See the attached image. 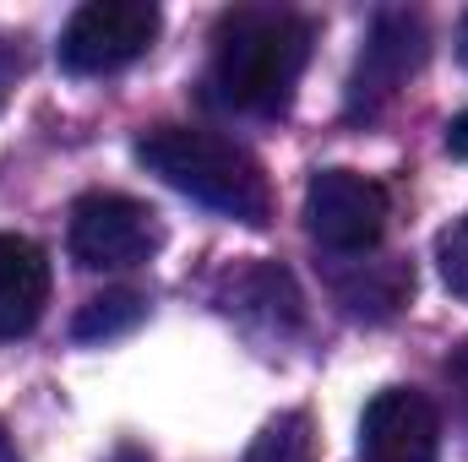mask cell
<instances>
[{"label":"cell","mask_w":468,"mask_h":462,"mask_svg":"<svg viewBox=\"0 0 468 462\" xmlns=\"http://www.w3.org/2000/svg\"><path fill=\"white\" fill-rule=\"evenodd\" d=\"M441 414L414 386H387L365 403L359 419V462H436Z\"/></svg>","instance_id":"6"},{"label":"cell","mask_w":468,"mask_h":462,"mask_svg":"<svg viewBox=\"0 0 468 462\" xmlns=\"http://www.w3.org/2000/svg\"><path fill=\"white\" fill-rule=\"evenodd\" d=\"M0 462H22L16 457V446H11V436H5V425H0Z\"/></svg>","instance_id":"15"},{"label":"cell","mask_w":468,"mask_h":462,"mask_svg":"<svg viewBox=\"0 0 468 462\" xmlns=\"http://www.w3.org/2000/svg\"><path fill=\"white\" fill-rule=\"evenodd\" d=\"M49 305V256L27 234H0V343L38 327Z\"/></svg>","instance_id":"8"},{"label":"cell","mask_w":468,"mask_h":462,"mask_svg":"<svg viewBox=\"0 0 468 462\" xmlns=\"http://www.w3.org/2000/svg\"><path fill=\"white\" fill-rule=\"evenodd\" d=\"M425 60V22L414 11H381L370 38H365V55H359V71H354V99H387L398 93L403 77H414Z\"/></svg>","instance_id":"7"},{"label":"cell","mask_w":468,"mask_h":462,"mask_svg":"<svg viewBox=\"0 0 468 462\" xmlns=\"http://www.w3.org/2000/svg\"><path fill=\"white\" fill-rule=\"evenodd\" d=\"M164 16L153 0H88L60 33V66L71 77H104L153 49Z\"/></svg>","instance_id":"3"},{"label":"cell","mask_w":468,"mask_h":462,"mask_svg":"<svg viewBox=\"0 0 468 462\" xmlns=\"http://www.w3.org/2000/svg\"><path fill=\"white\" fill-rule=\"evenodd\" d=\"M158 213L136 196H120V191H93L71 207V261L88 267V272H120V267H136L158 250Z\"/></svg>","instance_id":"4"},{"label":"cell","mask_w":468,"mask_h":462,"mask_svg":"<svg viewBox=\"0 0 468 462\" xmlns=\"http://www.w3.org/2000/svg\"><path fill=\"white\" fill-rule=\"evenodd\" d=\"M311 60V22L278 5H239L213 33L207 88L239 115H278Z\"/></svg>","instance_id":"1"},{"label":"cell","mask_w":468,"mask_h":462,"mask_svg":"<svg viewBox=\"0 0 468 462\" xmlns=\"http://www.w3.org/2000/svg\"><path fill=\"white\" fill-rule=\"evenodd\" d=\"M305 229L333 256H365L387 234V191L354 169H322L305 185Z\"/></svg>","instance_id":"5"},{"label":"cell","mask_w":468,"mask_h":462,"mask_svg":"<svg viewBox=\"0 0 468 462\" xmlns=\"http://www.w3.org/2000/svg\"><path fill=\"white\" fill-rule=\"evenodd\" d=\"M441 370H447V386H452V403H458V414L468 419V338L452 348V353H447V364H441Z\"/></svg>","instance_id":"13"},{"label":"cell","mask_w":468,"mask_h":462,"mask_svg":"<svg viewBox=\"0 0 468 462\" xmlns=\"http://www.w3.org/2000/svg\"><path fill=\"white\" fill-rule=\"evenodd\" d=\"M458 55H463V66H468V16L458 22Z\"/></svg>","instance_id":"16"},{"label":"cell","mask_w":468,"mask_h":462,"mask_svg":"<svg viewBox=\"0 0 468 462\" xmlns=\"http://www.w3.org/2000/svg\"><path fill=\"white\" fill-rule=\"evenodd\" d=\"M436 261H441V283L468 305V213L441 229V239H436Z\"/></svg>","instance_id":"12"},{"label":"cell","mask_w":468,"mask_h":462,"mask_svg":"<svg viewBox=\"0 0 468 462\" xmlns=\"http://www.w3.org/2000/svg\"><path fill=\"white\" fill-rule=\"evenodd\" d=\"M245 462H316V425L305 408H289L278 419L261 425V436L250 441Z\"/></svg>","instance_id":"9"},{"label":"cell","mask_w":468,"mask_h":462,"mask_svg":"<svg viewBox=\"0 0 468 462\" xmlns=\"http://www.w3.org/2000/svg\"><path fill=\"white\" fill-rule=\"evenodd\" d=\"M239 316H267L272 327L278 321H300V294H294V283H289V272H278V267H250L245 278H239V305H229Z\"/></svg>","instance_id":"11"},{"label":"cell","mask_w":468,"mask_h":462,"mask_svg":"<svg viewBox=\"0 0 468 462\" xmlns=\"http://www.w3.org/2000/svg\"><path fill=\"white\" fill-rule=\"evenodd\" d=\"M142 316H147V299H142L136 289H110V294H99V299L82 305V316L71 321V338H77V343L120 338V332H131Z\"/></svg>","instance_id":"10"},{"label":"cell","mask_w":468,"mask_h":462,"mask_svg":"<svg viewBox=\"0 0 468 462\" xmlns=\"http://www.w3.org/2000/svg\"><path fill=\"white\" fill-rule=\"evenodd\" d=\"M136 163L147 174H158L169 191L224 213L234 224H250L261 229L272 218V191H267V174L261 163L234 147L229 136L218 131H197V125H158L136 142Z\"/></svg>","instance_id":"2"},{"label":"cell","mask_w":468,"mask_h":462,"mask_svg":"<svg viewBox=\"0 0 468 462\" xmlns=\"http://www.w3.org/2000/svg\"><path fill=\"white\" fill-rule=\"evenodd\" d=\"M447 152H452V158H468V110L447 125Z\"/></svg>","instance_id":"14"}]
</instances>
